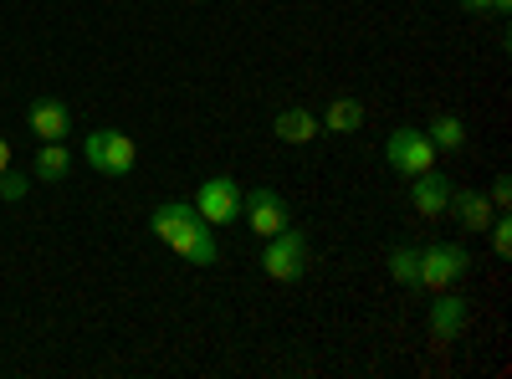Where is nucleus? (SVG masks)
<instances>
[{
    "mask_svg": "<svg viewBox=\"0 0 512 379\" xmlns=\"http://www.w3.org/2000/svg\"><path fill=\"white\" fill-rule=\"evenodd\" d=\"M26 180H31V175H11V170H6V175H0V195L21 200V195H26Z\"/></svg>",
    "mask_w": 512,
    "mask_h": 379,
    "instance_id": "obj_19",
    "label": "nucleus"
},
{
    "mask_svg": "<svg viewBox=\"0 0 512 379\" xmlns=\"http://www.w3.org/2000/svg\"><path fill=\"white\" fill-rule=\"evenodd\" d=\"M487 200H492V210H497V216H507V205H512V180H507V175H497Z\"/></svg>",
    "mask_w": 512,
    "mask_h": 379,
    "instance_id": "obj_18",
    "label": "nucleus"
},
{
    "mask_svg": "<svg viewBox=\"0 0 512 379\" xmlns=\"http://www.w3.org/2000/svg\"><path fill=\"white\" fill-rule=\"evenodd\" d=\"M512 11V0H492V16H507Z\"/></svg>",
    "mask_w": 512,
    "mask_h": 379,
    "instance_id": "obj_22",
    "label": "nucleus"
},
{
    "mask_svg": "<svg viewBox=\"0 0 512 379\" xmlns=\"http://www.w3.org/2000/svg\"><path fill=\"white\" fill-rule=\"evenodd\" d=\"M241 221L267 241V236H277L282 226H292V210H287V200H282L272 185H256V190H241Z\"/></svg>",
    "mask_w": 512,
    "mask_h": 379,
    "instance_id": "obj_7",
    "label": "nucleus"
},
{
    "mask_svg": "<svg viewBox=\"0 0 512 379\" xmlns=\"http://www.w3.org/2000/svg\"><path fill=\"white\" fill-rule=\"evenodd\" d=\"M425 139L436 144V154H456V149H466V123L456 113H436L431 129H425Z\"/></svg>",
    "mask_w": 512,
    "mask_h": 379,
    "instance_id": "obj_13",
    "label": "nucleus"
},
{
    "mask_svg": "<svg viewBox=\"0 0 512 379\" xmlns=\"http://www.w3.org/2000/svg\"><path fill=\"white\" fill-rule=\"evenodd\" d=\"M487 236H492V251H497V257H507V251H512V221H507V216H492Z\"/></svg>",
    "mask_w": 512,
    "mask_h": 379,
    "instance_id": "obj_17",
    "label": "nucleus"
},
{
    "mask_svg": "<svg viewBox=\"0 0 512 379\" xmlns=\"http://www.w3.org/2000/svg\"><path fill=\"white\" fill-rule=\"evenodd\" d=\"M359 123H364V103L359 98H333L328 113H323L328 134H359Z\"/></svg>",
    "mask_w": 512,
    "mask_h": 379,
    "instance_id": "obj_15",
    "label": "nucleus"
},
{
    "mask_svg": "<svg viewBox=\"0 0 512 379\" xmlns=\"http://www.w3.org/2000/svg\"><path fill=\"white\" fill-rule=\"evenodd\" d=\"M384 159H390V170L395 175H405V180H415V175H425V170H436V144L425 139V129H410V123H400V129L384 139Z\"/></svg>",
    "mask_w": 512,
    "mask_h": 379,
    "instance_id": "obj_5",
    "label": "nucleus"
},
{
    "mask_svg": "<svg viewBox=\"0 0 512 379\" xmlns=\"http://www.w3.org/2000/svg\"><path fill=\"white\" fill-rule=\"evenodd\" d=\"M190 205L200 210V221L210 231H216V226H236L241 221V185L231 175H210V180H200V190H195Z\"/></svg>",
    "mask_w": 512,
    "mask_h": 379,
    "instance_id": "obj_6",
    "label": "nucleus"
},
{
    "mask_svg": "<svg viewBox=\"0 0 512 379\" xmlns=\"http://www.w3.org/2000/svg\"><path fill=\"white\" fill-rule=\"evenodd\" d=\"M272 134H277L282 144H313V139H318V118H313L308 108H277Z\"/></svg>",
    "mask_w": 512,
    "mask_h": 379,
    "instance_id": "obj_12",
    "label": "nucleus"
},
{
    "mask_svg": "<svg viewBox=\"0 0 512 379\" xmlns=\"http://www.w3.org/2000/svg\"><path fill=\"white\" fill-rule=\"evenodd\" d=\"M466 16H492V0H456Z\"/></svg>",
    "mask_w": 512,
    "mask_h": 379,
    "instance_id": "obj_20",
    "label": "nucleus"
},
{
    "mask_svg": "<svg viewBox=\"0 0 512 379\" xmlns=\"http://www.w3.org/2000/svg\"><path fill=\"white\" fill-rule=\"evenodd\" d=\"M466 272H472V251H466V246H456V241L420 246V287H425V292H446V287H456Z\"/></svg>",
    "mask_w": 512,
    "mask_h": 379,
    "instance_id": "obj_3",
    "label": "nucleus"
},
{
    "mask_svg": "<svg viewBox=\"0 0 512 379\" xmlns=\"http://www.w3.org/2000/svg\"><path fill=\"white\" fill-rule=\"evenodd\" d=\"M308 267H313V246H308V236L297 231V226H282L277 236H267V246H262V272H267L272 282H303Z\"/></svg>",
    "mask_w": 512,
    "mask_h": 379,
    "instance_id": "obj_2",
    "label": "nucleus"
},
{
    "mask_svg": "<svg viewBox=\"0 0 512 379\" xmlns=\"http://www.w3.org/2000/svg\"><path fill=\"white\" fill-rule=\"evenodd\" d=\"M26 129L41 144H62V139H72V108L62 98H31L26 103Z\"/></svg>",
    "mask_w": 512,
    "mask_h": 379,
    "instance_id": "obj_9",
    "label": "nucleus"
},
{
    "mask_svg": "<svg viewBox=\"0 0 512 379\" xmlns=\"http://www.w3.org/2000/svg\"><path fill=\"white\" fill-rule=\"evenodd\" d=\"M6 170H11V139L0 134V175H6Z\"/></svg>",
    "mask_w": 512,
    "mask_h": 379,
    "instance_id": "obj_21",
    "label": "nucleus"
},
{
    "mask_svg": "<svg viewBox=\"0 0 512 379\" xmlns=\"http://www.w3.org/2000/svg\"><path fill=\"white\" fill-rule=\"evenodd\" d=\"M410 205H415V216L420 221H441L446 216V205H451V180L441 170H425L410 180Z\"/></svg>",
    "mask_w": 512,
    "mask_h": 379,
    "instance_id": "obj_10",
    "label": "nucleus"
},
{
    "mask_svg": "<svg viewBox=\"0 0 512 379\" xmlns=\"http://www.w3.org/2000/svg\"><path fill=\"white\" fill-rule=\"evenodd\" d=\"M82 159H88L98 175H113L118 180V175H128L139 164V144L128 139L123 129H93L88 139H82Z\"/></svg>",
    "mask_w": 512,
    "mask_h": 379,
    "instance_id": "obj_4",
    "label": "nucleus"
},
{
    "mask_svg": "<svg viewBox=\"0 0 512 379\" xmlns=\"http://www.w3.org/2000/svg\"><path fill=\"white\" fill-rule=\"evenodd\" d=\"M390 277L400 287H420V246H395L390 251Z\"/></svg>",
    "mask_w": 512,
    "mask_h": 379,
    "instance_id": "obj_16",
    "label": "nucleus"
},
{
    "mask_svg": "<svg viewBox=\"0 0 512 379\" xmlns=\"http://www.w3.org/2000/svg\"><path fill=\"white\" fill-rule=\"evenodd\" d=\"M446 210L456 216V226H461V231H472V236H477V231H487V226H492V216H497L492 200H487L482 190H461V185H451V205H446Z\"/></svg>",
    "mask_w": 512,
    "mask_h": 379,
    "instance_id": "obj_11",
    "label": "nucleus"
},
{
    "mask_svg": "<svg viewBox=\"0 0 512 379\" xmlns=\"http://www.w3.org/2000/svg\"><path fill=\"white\" fill-rule=\"evenodd\" d=\"M149 231H154L169 251H175L180 262H190V267H210V262H216V236H210V226L200 221V210L185 205V200L154 205Z\"/></svg>",
    "mask_w": 512,
    "mask_h": 379,
    "instance_id": "obj_1",
    "label": "nucleus"
},
{
    "mask_svg": "<svg viewBox=\"0 0 512 379\" xmlns=\"http://www.w3.org/2000/svg\"><path fill=\"white\" fill-rule=\"evenodd\" d=\"M425 323H431V333H436V344H456L461 333H466V323H472V298H461V292H436V303H431V313H425Z\"/></svg>",
    "mask_w": 512,
    "mask_h": 379,
    "instance_id": "obj_8",
    "label": "nucleus"
},
{
    "mask_svg": "<svg viewBox=\"0 0 512 379\" xmlns=\"http://www.w3.org/2000/svg\"><path fill=\"white\" fill-rule=\"evenodd\" d=\"M67 170H72V154H67L62 144H41L36 159H31V175H36V180H47V185L67 180Z\"/></svg>",
    "mask_w": 512,
    "mask_h": 379,
    "instance_id": "obj_14",
    "label": "nucleus"
}]
</instances>
